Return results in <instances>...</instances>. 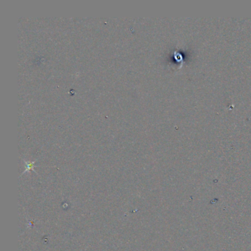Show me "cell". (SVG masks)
<instances>
[{
    "mask_svg": "<svg viewBox=\"0 0 251 251\" xmlns=\"http://www.w3.org/2000/svg\"><path fill=\"white\" fill-rule=\"evenodd\" d=\"M27 164V169L25 172H27V171L28 170H30V169H33V167H34V164H35V162H25Z\"/></svg>",
    "mask_w": 251,
    "mask_h": 251,
    "instance_id": "obj_1",
    "label": "cell"
}]
</instances>
